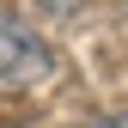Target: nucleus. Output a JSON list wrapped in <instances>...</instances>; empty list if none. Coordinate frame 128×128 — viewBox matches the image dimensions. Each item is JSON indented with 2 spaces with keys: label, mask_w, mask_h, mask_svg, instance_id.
Instances as JSON below:
<instances>
[{
  "label": "nucleus",
  "mask_w": 128,
  "mask_h": 128,
  "mask_svg": "<svg viewBox=\"0 0 128 128\" xmlns=\"http://www.w3.org/2000/svg\"><path fill=\"white\" fill-rule=\"evenodd\" d=\"M55 73V49L37 37V30L0 18V79H18V86H30V79H49Z\"/></svg>",
  "instance_id": "obj_1"
}]
</instances>
